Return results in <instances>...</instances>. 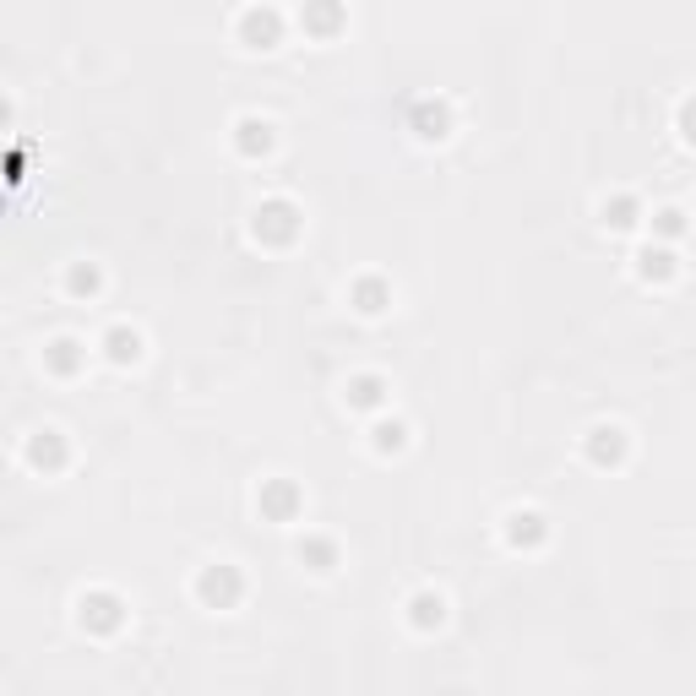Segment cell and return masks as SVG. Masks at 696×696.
<instances>
[{
  "label": "cell",
  "mask_w": 696,
  "mask_h": 696,
  "mask_svg": "<svg viewBox=\"0 0 696 696\" xmlns=\"http://www.w3.org/2000/svg\"><path fill=\"white\" fill-rule=\"evenodd\" d=\"M196 593H202L207 609H234L240 593H245V577L234 566H207L202 577H196Z\"/></svg>",
  "instance_id": "6da1fadb"
},
{
  "label": "cell",
  "mask_w": 696,
  "mask_h": 696,
  "mask_svg": "<svg viewBox=\"0 0 696 696\" xmlns=\"http://www.w3.org/2000/svg\"><path fill=\"white\" fill-rule=\"evenodd\" d=\"M256 240H272V245H289L294 234H300V213H294L289 202H261L256 207Z\"/></svg>",
  "instance_id": "7a4b0ae2"
},
{
  "label": "cell",
  "mask_w": 696,
  "mask_h": 696,
  "mask_svg": "<svg viewBox=\"0 0 696 696\" xmlns=\"http://www.w3.org/2000/svg\"><path fill=\"white\" fill-rule=\"evenodd\" d=\"M240 39L251 49H278V39H283L278 11H245V17H240Z\"/></svg>",
  "instance_id": "3957f363"
},
{
  "label": "cell",
  "mask_w": 696,
  "mask_h": 696,
  "mask_svg": "<svg viewBox=\"0 0 696 696\" xmlns=\"http://www.w3.org/2000/svg\"><path fill=\"white\" fill-rule=\"evenodd\" d=\"M256 501H261V512H267V517H278V522H289L294 512H300V490H294L289 479H267V484H261V495H256Z\"/></svg>",
  "instance_id": "277c9868"
},
{
  "label": "cell",
  "mask_w": 696,
  "mask_h": 696,
  "mask_svg": "<svg viewBox=\"0 0 696 696\" xmlns=\"http://www.w3.org/2000/svg\"><path fill=\"white\" fill-rule=\"evenodd\" d=\"M588 457L599 468H615V463H626V430L620 425H599L588 435Z\"/></svg>",
  "instance_id": "5b68a950"
},
{
  "label": "cell",
  "mask_w": 696,
  "mask_h": 696,
  "mask_svg": "<svg viewBox=\"0 0 696 696\" xmlns=\"http://www.w3.org/2000/svg\"><path fill=\"white\" fill-rule=\"evenodd\" d=\"M300 22H305V33H338V22H343V6L338 0H305V11H300Z\"/></svg>",
  "instance_id": "8992f818"
},
{
  "label": "cell",
  "mask_w": 696,
  "mask_h": 696,
  "mask_svg": "<svg viewBox=\"0 0 696 696\" xmlns=\"http://www.w3.org/2000/svg\"><path fill=\"white\" fill-rule=\"evenodd\" d=\"M343 403L348 408H381V403H387V381H381V376H354L343 387Z\"/></svg>",
  "instance_id": "52a82bcc"
},
{
  "label": "cell",
  "mask_w": 696,
  "mask_h": 696,
  "mask_svg": "<svg viewBox=\"0 0 696 696\" xmlns=\"http://www.w3.org/2000/svg\"><path fill=\"white\" fill-rule=\"evenodd\" d=\"M234 147H240L245 158L272 153V126H267V120H240V126H234Z\"/></svg>",
  "instance_id": "ba28073f"
},
{
  "label": "cell",
  "mask_w": 696,
  "mask_h": 696,
  "mask_svg": "<svg viewBox=\"0 0 696 696\" xmlns=\"http://www.w3.org/2000/svg\"><path fill=\"white\" fill-rule=\"evenodd\" d=\"M414 131L425 136V142H441V136H452V115H446V104H419V109H414Z\"/></svg>",
  "instance_id": "9c48e42d"
},
{
  "label": "cell",
  "mask_w": 696,
  "mask_h": 696,
  "mask_svg": "<svg viewBox=\"0 0 696 696\" xmlns=\"http://www.w3.org/2000/svg\"><path fill=\"white\" fill-rule=\"evenodd\" d=\"M506 539H512L517 550L539 544V539H544V517H539V512H512V517H506Z\"/></svg>",
  "instance_id": "30bf717a"
},
{
  "label": "cell",
  "mask_w": 696,
  "mask_h": 696,
  "mask_svg": "<svg viewBox=\"0 0 696 696\" xmlns=\"http://www.w3.org/2000/svg\"><path fill=\"white\" fill-rule=\"evenodd\" d=\"M408 620H414L419 631H435L446 620V599L441 593H414V604H408Z\"/></svg>",
  "instance_id": "8fae6325"
},
{
  "label": "cell",
  "mask_w": 696,
  "mask_h": 696,
  "mask_svg": "<svg viewBox=\"0 0 696 696\" xmlns=\"http://www.w3.org/2000/svg\"><path fill=\"white\" fill-rule=\"evenodd\" d=\"M642 261V278H648V283H669V278H675V251H664V245H658V251H642L637 256Z\"/></svg>",
  "instance_id": "7c38bea8"
},
{
  "label": "cell",
  "mask_w": 696,
  "mask_h": 696,
  "mask_svg": "<svg viewBox=\"0 0 696 696\" xmlns=\"http://www.w3.org/2000/svg\"><path fill=\"white\" fill-rule=\"evenodd\" d=\"M354 305L365 310V316H381V310L392 305V294H387V283H376V278H365V283H354Z\"/></svg>",
  "instance_id": "4fadbf2b"
},
{
  "label": "cell",
  "mask_w": 696,
  "mask_h": 696,
  "mask_svg": "<svg viewBox=\"0 0 696 696\" xmlns=\"http://www.w3.org/2000/svg\"><path fill=\"white\" fill-rule=\"evenodd\" d=\"M82 620H93V626H120V604L109 599V593H98V599H82Z\"/></svg>",
  "instance_id": "5bb4252c"
},
{
  "label": "cell",
  "mask_w": 696,
  "mask_h": 696,
  "mask_svg": "<svg viewBox=\"0 0 696 696\" xmlns=\"http://www.w3.org/2000/svg\"><path fill=\"white\" fill-rule=\"evenodd\" d=\"M109 359H115V365H131V359H142V338H136V332H126V327H115V332H109Z\"/></svg>",
  "instance_id": "9a60e30c"
},
{
  "label": "cell",
  "mask_w": 696,
  "mask_h": 696,
  "mask_svg": "<svg viewBox=\"0 0 696 696\" xmlns=\"http://www.w3.org/2000/svg\"><path fill=\"white\" fill-rule=\"evenodd\" d=\"M300 561H310V571H332V561H338V544H332V539H305L300 544Z\"/></svg>",
  "instance_id": "2e32d148"
},
{
  "label": "cell",
  "mask_w": 696,
  "mask_h": 696,
  "mask_svg": "<svg viewBox=\"0 0 696 696\" xmlns=\"http://www.w3.org/2000/svg\"><path fill=\"white\" fill-rule=\"evenodd\" d=\"M604 229H637V202H631V196L604 202Z\"/></svg>",
  "instance_id": "e0dca14e"
},
{
  "label": "cell",
  "mask_w": 696,
  "mask_h": 696,
  "mask_svg": "<svg viewBox=\"0 0 696 696\" xmlns=\"http://www.w3.org/2000/svg\"><path fill=\"white\" fill-rule=\"evenodd\" d=\"M403 446H408V425L403 419H392V425L381 419L376 425V452H403Z\"/></svg>",
  "instance_id": "ac0fdd59"
},
{
  "label": "cell",
  "mask_w": 696,
  "mask_h": 696,
  "mask_svg": "<svg viewBox=\"0 0 696 696\" xmlns=\"http://www.w3.org/2000/svg\"><path fill=\"white\" fill-rule=\"evenodd\" d=\"M653 223H658V234H664V240H675V234H686V213H680V207H664V213H658Z\"/></svg>",
  "instance_id": "d6986e66"
},
{
  "label": "cell",
  "mask_w": 696,
  "mask_h": 696,
  "mask_svg": "<svg viewBox=\"0 0 696 696\" xmlns=\"http://www.w3.org/2000/svg\"><path fill=\"white\" fill-rule=\"evenodd\" d=\"M33 457H39V463H49V468L60 463V441H55V430H44V441L33 446Z\"/></svg>",
  "instance_id": "ffe728a7"
},
{
  "label": "cell",
  "mask_w": 696,
  "mask_h": 696,
  "mask_svg": "<svg viewBox=\"0 0 696 696\" xmlns=\"http://www.w3.org/2000/svg\"><path fill=\"white\" fill-rule=\"evenodd\" d=\"M680 131H686V142L696 147V98H686V109H680Z\"/></svg>",
  "instance_id": "44dd1931"
},
{
  "label": "cell",
  "mask_w": 696,
  "mask_h": 696,
  "mask_svg": "<svg viewBox=\"0 0 696 696\" xmlns=\"http://www.w3.org/2000/svg\"><path fill=\"white\" fill-rule=\"evenodd\" d=\"M49 359H55V370H71V365H77V343H55V354H49Z\"/></svg>",
  "instance_id": "7402d4cb"
},
{
  "label": "cell",
  "mask_w": 696,
  "mask_h": 696,
  "mask_svg": "<svg viewBox=\"0 0 696 696\" xmlns=\"http://www.w3.org/2000/svg\"><path fill=\"white\" fill-rule=\"evenodd\" d=\"M71 289H87V294H93V289H98V272H93V267H77V272H71Z\"/></svg>",
  "instance_id": "603a6c76"
}]
</instances>
